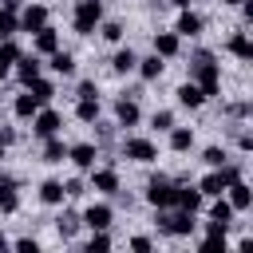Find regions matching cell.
<instances>
[{
	"label": "cell",
	"mask_w": 253,
	"mask_h": 253,
	"mask_svg": "<svg viewBox=\"0 0 253 253\" xmlns=\"http://www.w3.org/2000/svg\"><path fill=\"white\" fill-rule=\"evenodd\" d=\"M67 194H63V182H55V178H43L40 182V202L43 206H59Z\"/></svg>",
	"instance_id": "603a6c76"
},
{
	"label": "cell",
	"mask_w": 253,
	"mask_h": 253,
	"mask_svg": "<svg viewBox=\"0 0 253 253\" xmlns=\"http://www.w3.org/2000/svg\"><path fill=\"white\" fill-rule=\"evenodd\" d=\"M138 119H142V111H138L134 99H119V103H115V123H119V126H134Z\"/></svg>",
	"instance_id": "9a60e30c"
},
{
	"label": "cell",
	"mask_w": 253,
	"mask_h": 253,
	"mask_svg": "<svg viewBox=\"0 0 253 253\" xmlns=\"http://www.w3.org/2000/svg\"><path fill=\"white\" fill-rule=\"evenodd\" d=\"M111 217H115V210H111V206H103V202H99V206H87V210H83V217H79V221H83V225H87V229H111Z\"/></svg>",
	"instance_id": "9c48e42d"
},
{
	"label": "cell",
	"mask_w": 253,
	"mask_h": 253,
	"mask_svg": "<svg viewBox=\"0 0 253 253\" xmlns=\"http://www.w3.org/2000/svg\"><path fill=\"white\" fill-rule=\"evenodd\" d=\"M241 178V162H221V166H213L202 182H198V190H202V198H217V194H225V186L229 182H237Z\"/></svg>",
	"instance_id": "7a4b0ae2"
},
{
	"label": "cell",
	"mask_w": 253,
	"mask_h": 253,
	"mask_svg": "<svg viewBox=\"0 0 253 253\" xmlns=\"http://www.w3.org/2000/svg\"><path fill=\"white\" fill-rule=\"evenodd\" d=\"M91 190H99V194H119V174H115L111 166L95 170V174H91Z\"/></svg>",
	"instance_id": "2e32d148"
},
{
	"label": "cell",
	"mask_w": 253,
	"mask_h": 253,
	"mask_svg": "<svg viewBox=\"0 0 253 253\" xmlns=\"http://www.w3.org/2000/svg\"><path fill=\"white\" fill-rule=\"evenodd\" d=\"M190 79L202 87V95H217V83H221V63L213 59V51H194L190 55Z\"/></svg>",
	"instance_id": "6da1fadb"
},
{
	"label": "cell",
	"mask_w": 253,
	"mask_h": 253,
	"mask_svg": "<svg viewBox=\"0 0 253 253\" xmlns=\"http://www.w3.org/2000/svg\"><path fill=\"white\" fill-rule=\"evenodd\" d=\"M99 32H103V40H111V43H119V40H123V24H119V20L99 24Z\"/></svg>",
	"instance_id": "d590c367"
},
{
	"label": "cell",
	"mask_w": 253,
	"mask_h": 253,
	"mask_svg": "<svg viewBox=\"0 0 253 253\" xmlns=\"http://www.w3.org/2000/svg\"><path fill=\"white\" fill-rule=\"evenodd\" d=\"M20 210V194H16V178L0 174V213H16Z\"/></svg>",
	"instance_id": "7c38bea8"
},
{
	"label": "cell",
	"mask_w": 253,
	"mask_h": 253,
	"mask_svg": "<svg viewBox=\"0 0 253 253\" xmlns=\"http://www.w3.org/2000/svg\"><path fill=\"white\" fill-rule=\"evenodd\" d=\"M225 158H229V154H225L221 146H206V150H202V162H206V166H221Z\"/></svg>",
	"instance_id": "8d00e7d4"
},
{
	"label": "cell",
	"mask_w": 253,
	"mask_h": 253,
	"mask_svg": "<svg viewBox=\"0 0 253 253\" xmlns=\"http://www.w3.org/2000/svg\"><path fill=\"white\" fill-rule=\"evenodd\" d=\"M16 55H20V47L12 43V36H8V40H0V75H8V71H12Z\"/></svg>",
	"instance_id": "f546056e"
},
{
	"label": "cell",
	"mask_w": 253,
	"mask_h": 253,
	"mask_svg": "<svg viewBox=\"0 0 253 253\" xmlns=\"http://www.w3.org/2000/svg\"><path fill=\"white\" fill-rule=\"evenodd\" d=\"M47 67H51L55 75H75V55H71V51H59V47H55V51H51V63H47Z\"/></svg>",
	"instance_id": "4316f807"
},
{
	"label": "cell",
	"mask_w": 253,
	"mask_h": 253,
	"mask_svg": "<svg viewBox=\"0 0 253 253\" xmlns=\"http://www.w3.org/2000/svg\"><path fill=\"white\" fill-rule=\"evenodd\" d=\"M16 24H20V32H40V28L47 24V8H43V4H28V8L16 16Z\"/></svg>",
	"instance_id": "ba28073f"
},
{
	"label": "cell",
	"mask_w": 253,
	"mask_h": 253,
	"mask_svg": "<svg viewBox=\"0 0 253 253\" xmlns=\"http://www.w3.org/2000/svg\"><path fill=\"white\" fill-rule=\"evenodd\" d=\"M130 249H134V253H150L154 241H150V237H130Z\"/></svg>",
	"instance_id": "60d3db41"
},
{
	"label": "cell",
	"mask_w": 253,
	"mask_h": 253,
	"mask_svg": "<svg viewBox=\"0 0 253 253\" xmlns=\"http://www.w3.org/2000/svg\"><path fill=\"white\" fill-rule=\"evenodd\" d=\"M16 32H20V24H16V12L0 8V40H8V36H16Z\"/></svg>",
	"instance_id": "e575fe53"
},
{
	"label": "cell",
	"mask_w": 253,
	"mask_h": 253,
	"mask_svg": "<svg viewBox=\"0 0 253 253\" xmlns=\"http://www.w3.org/2000/svg\"><path fill=\"white\" fill-rule=\"evenodd\" d=\"M28 91H32L40 103H51V95H55V87H51L47 79H32V83H28Z\"/></svg>",
	"instance_id": "836d02e7"
},
{
	"label": "cell",
	"mask_w": 253,
	"mask_h": 253,
	"mask_svg": "<svg viewBox=\"0 0 253 253\" xmlns=\"http://www.w3.org/2000/svg\"><path fill=\"white\" fill-rule=\"evenodd\" d=\"M8 245H12V241H8V237H4V233H0V249H8Z\"/></svg>",
	"instance_id": "ee69618b"
},
{
	"label": "cell",
	"mask_w": 253,
	"mask_h": 253,
	"mask_svg": "<svg viewBox=\"0 0 253 253\" xmlns=\"http://www.w3.org/2000/svg\"><path fill=\"white\" fill-rule=\"evenodd\" d=\"M162 67H166V63H162V55H154V51H150L146 59H138V63H134V71H138L146 83H154V79L162 75Z\"/></svg>",
	"instance_id": "44dd1931"
},
{
	"label": "cell",
	"mask_w": 253,
	"mask_h": 253,
	"mask_svg": "<svg viewBox=\"0 0 253 253\" xmlns=\"http://www.w3.org/2000/svg\"><path fill=\"white\" fill-rule=\"evenodd\" d=\"M32 36H36V51H40V55H51V51L59 47V36H55V28H51V24H43V28H40V32H32Z\"/></svg>",
	"instance_id": "d6986e66"
},
{
	"label": "cell",
	"mask_w": 253,
	"mask_h": 253,
	"mask_svg": "<svg viewBox=\"0 0 253 253\" xmlns=\"http://www.w3.org/2000/svg\"><path fill=\"white\" fill-rule=\"evenodd\" d=\"M174 95H178V103H182V107H190V111H194V107H202V103H206V95H202V87H198V83H194V79H190V83H182V87H178V91H174Z\"/></svg>",
	"instance_id": "7402d4cb"
},
{
	"label": "cell",
	"mask_w": 253,
	"mask_h": 253,
	"mask_svg": "<svg viewBox=\"0 0 253 253\" xmlns=\"http://www.w3.org/2000/svg\"><path fill=\"white\" fill-rule=\"evenodd\" d=\"M0 83H4V75H0Z\"/></svg>",
	"instance_id": "c3c4849f"
},
{
	"label": "cell",
	"mask_w": 253,
	"mask_h": 253,
	"mask_svg": "<svg viewBox=\"0 0 253 253\" xmlns=\"http://www.w3.org/2000/svg\"><path fill=\"white\" fill-rule=\"evenodd\" d=\"M63 194H67V198H79V194H83V182H79V178L63 182Z\"/></svg>",
	"instance_id": "b9f144b4"
},
{
	"label": "cell",
	"mask_w": 253,
	"mask_h": 253,
	"mask_svg": "<svg viewBox=\"0 0 253 253\" xmlns=\"http://www.w3.org/2000/svg\"><path fill=\"white\" fill-rule=\"evenodd\" d=\"M150 126H154V130H170V126H174V115H170V111H154V115H150Z\"/></svg>",
	"instance_id": "74e56055"
},
{
	"label": "cell",
	"mask_w": 253,
	"mask_h": 253,
	"mask_svg": "<svg viewBox=\"0 0 253 253\" xmlns=\"http://www.w3.org/2000/svg\"><path fill=\"white\" fill-rule=\"evenodd\" d=\"M40 107H43V103H40V99L24 87V95H16V103H12V115H16V119H32Z\"/></svg>",
	"instance_id": "ac0fdd59"
},
{
	"label": "cell",
	"mask_w": 253,
	"mask_h": 253,
	"mask_svg": "<svg viewBox=\"0 0 253 253\" xmlns=\"http://www.w3.org/2000/svg\"><path fill=\"white\" fill-rule=\"evenodd\" d=\"M87 253H107L111 249V237H107V229H91V241L83 245Z\"/></svg>",
	"instance_id": "d6a6232c"
},
{
	"label": "cell",
	"mask_w": 253,
	"mask_h": 253,
	"mask_svg": "<svg viewBox=\"0 0 253 253\" xmlns=\"http://www.w3.org/2000/svg\"><path fill=\"white\" fill-rule=\"evenodd\" d=\"M12 249H20V253H40V241H36V237H20Z\"/></svg>",
	"instance_id": "ab89813d"
},
{
	"label": "cell",
	"mask_w": 253,
	"mask_h": 253,
	"mask_svg": "<svg viewBox=\"0 0 253 253\" xmlns=\"http://www.w3.org/2000/svg\"><path fill=\"white\" fill-rule=\"evenodd\" d=\"M59 126H63V115L51 111V107H40V111L32 115V130H36V138H51V134H59Z\"/></svg>",
	"instance_id": "52a82bcc"
},
{
	"label": "cell",
	"mask_w": 253,
	"mask_h": 253,
	"mask_svg": "<svg viewBox=\"0 0 253 253\" xmlns=\"http://www.w3.org/2000/svg\"><path fill=\"white\" fill-rule=\"evenodd\" d=\"M225 47H229V55H237V59H253V43H249V36H245V32H233Z\"/></svg>",
	"instance_id": "d4e9b609"
},
{
	"label": "cell",
	"mask_w": 253,
	"mask_h": 253,
	"mask_svg": "<svg viewBox=\"0 0 253 253\" xmlns=\"http://www.w3.org/2000/svg\"><path fill=\"white\" fill-rule=\"evenodd\" d=\"M210 221H221V225H233V206L217 194V202L210 206Z\"/></svg>",
	"instance_id": "f1b7e54d"
},
{
	"label": "cell",
	"mask_w": 253,
	"mask_h": 253,
	"mask_svg": "<svg viewBox=\"0 0 253 253\" xmlns=\"http://www.w3.org/2000/svg\"><path fill=\"white\" fill-rule=\"evenodd\" d=\"M174 206L198 213V210H202V190H198V186H178V190H174Z\"/></svg>",
	"instance_id": "5bb4252c"
},
{
	"label": "cell",
	"mask_w": 253,
	"mask_h": 253,
	"mask_svg": "<svg viewBox=\"0 0 253 253\" xmlns=\"http://www.w3.org/2000/svg\"><path fill=\"white\" fill-rule=\"evenodd\" d=\"M174 190H178V186H174L170 178L154 174V178L146 182V202H150L154 210H170V206H174Z\"/></svg>",
	"instance_id": "5b68a950"
},
{
	"label": "cell",
	"mask_w": 253,
	"mask_h": 253,
	"mask_svg": "<svg viewBox=\"0 0 253 253\" xmlns=\"http://www.w3.org/2000/svg\"><path fill=\"white\" fill-rule=\"evenodd\" d=\"M67 158H71L79 170H91L95 158H99V150H95V142H75V146H67Z\"/></svg>",
	"instance_id": "4fadbf2b"
},
{
	"label": "cell",
	"mask_w": 253,
	"mask_h": 253,
	"mask_svg": "<svg viewBox=\"0 0 253 253\" xmlns=\"http://www.w3.org/2000/svg\"><path fill=\"white\" fill-rule=\"evenodd\" d=\"M154 221H158V229H162L166 237H190V233H194V225H198V221H194V213H190V210H178V206L158 210V217H154Z\"/></svg>",
	"instance_id": "3957f363"
},
{
	"label": "cell",
	"mask_w": 253,
	"mask_h": 253,
	"mask_svg": "<svg viewBox=\"0 0 253 253\" xmlns=\"http://www.w3.org/2000/svg\"><path fill=\"white\" fill-rule=\"evenodd\" d=\"M134 63H138V55H134L130 47H123V51H115L111 71H115V75H130V71H134Z\"/></svg>",
	"instance_id": "484cf974"
},
{
	"label": "cell",
	"mask_w": 253,
	"mask_h": 253,
	"mask_svg": "<svg viewBox=\"0 0 253 253\" xmlns=\"http://www.w3.org/2000/svg\"><path fill=\"white\" fill-rule=\"evenodd\" d=\"M79 225H83V221H79V213H71V210H67V213H59V217H55V233H59V237H63V241H71V237H75V233H79Z\"/></svg>",
	"instance_id": "cb8c5ba5"
},
{
	"label": "cell",
	"mask_w": 253,
	"mask_h": 253,
	"mask_svg": "<svg viewBox=\"0 0 253 253\" xmlns=\"http://www.w3.org/2000/svg\"><path fill=\"white\" fill-rule=\"evenodd\" d=\"M174 32L178 36H202V16L198 12H190V8H182V16H178V24H174Z\"/></svg>",
	"instance_id": "e0dca14e"
},
{
	"label": "cell",
	"mask_w": 253,
	"mask_h": 253,
	"mask_svg": "<svg viewBox=\"0 0 253 253\" xmlns=\"http://www.w3.org/2000/svg\"><path fill=\"white\" fill-rule=\"evenodd\" d=\"M217 4H241V0H217Z\"/></svg>",
	"instance_id": "bcb514c9"
},
{
	"label": "cell",
	"mask_w": 253,
	"mask_h": 253,
	"mask_svg": "<svg viewBox=\"0 0 253 253\" xmlns=\"http://www.w3.org/2000/svg\"><path fill=\"white\" fill-rule=\"evenodd\" d=\"M119 150H123V158H130V162H142V166L158 158V146H154L150 138H138V134L123 138V146H119Z\"/></svg>",
	"instance_id": "8992f818"
},
{
	"label": "cell",
	"mask_w": 253,
	"mask_h": 253,
	"mask_svg": "<svg viewBox=\"0 0 253 253\" xmlns=\"http://www.w3.org/2000/svg\"><path fill=\"white\" fill-rule=\"evenodd\" d=\"M12 67H16V79H20L24 87H28L32 79H40V67H43V63H40V55H24V51H20Z\"/></svg>",
	"instance_id": "30bf717a"
},
{
	"label": "cell",
	"mask_w": 253,
	"mask_h": 253,
	"mask_svg": "<svg viewBox=\"0 0 253 253\" xmlns=\"http://www.w3.org/2000/svg\"><path fill=\"white\" fill-rule=\"evenodd\" d=\"M190 146H194V130H190V126H170V150L186 154Z\"/></svg>",
	"instance_id": "83f0119b"
},
{
	"label": "cell",
	"mask_w": 253,
	"mask_h": 253,
	"mask_svg": "<svg viewBox=\"0 0 253 253\" xmlns=\"http://www.w3.org/2000/svg\"><path fill=\"white\" fill-rule=\"evenodd\" d=\"M0 142L12 146V142H16V130H12V126H0Z\"/></svg>",
	"instance_id": "7bdbcfd3"
},
{
	"label": "cell",
	"mask_w": 253,
	"mask_h": 253,
	"mask_svg": "<svg viewBox=\"0 0 253 253\" xmlns=\"http://www.w3.org/2000/svg\"><path fill=\"white\" fill-rule=\"evenodd\" d=\"M67 158V146L51 134V138H43V162H63Z\"/></svg>",
	"instance_id": "1f68e13d"
},
{
	"label": "cell",
	"mask_w": 253,
	"mask_h": 253,
	"mask_svg": "<svg viewBox=\"0 0 253 253\" xmlns=\"http://www.w3.org/2000/svg\"><path fill=\"white\" fill-rule=\"evenodd\" d=\"M225 194H229L225 202L233 206V213H241V210H249V206H253V190H249L241 178H237V182H229V186H225Z\"/></svg>",
	"instance_id": "8fae6325"
},
{
	"label": "cell",
	"mask_w": 253,
	"mask_h": 253,
	"mask_svg": "<svg viewBox=\"0 0 253 253\" xmlns=\"http://www.w3.org/2000/svg\"><path fill=\"white\" fill-rule=\"evenodd\" d=\"M75 119L79 123H95L99 119V99H79L75 103Z\"/></svg>",
	"instance_id": "4dcf8cb0"
},
{
	"label": "cell",
	"mask_w": 253,
	"mask_h": 253,
	"mask_svg": "<svg viewBox=\"0 0 253 253\" xmlns=\"http://www.w3.org/2000/svg\"><path fill=\"white\" fill-rule=\"evenodd\" d=\"M4 150H8V146H4V142H0V158H4Z\"/></svg>",
	"instance_id": "7dc6e473"
},
{
	"label": "cell",
	"mask_w": 253,
	"mask_h": 253,
	"mask_svg": "<svg viewBox=\"0 0 253 253\" xmlns=\"http://www.w3.org/2000/svg\"><path fill=\"white\" fill-rule=\"evenodd\" d=\"M75 95H79V99H99V83H95V79H83Z\"/></svg>",
	"instance_id": "f35d334b"
},
{
	"label": "cell",
	"mask_w": 253,
	"mask_h": 253,
	"mask_svg": "<svg viewBox=\"0 0 253 253\" xmlns=\"http://www.w3.org/2000/svg\"><path fill=\"white\" fill-rule=\"evenodd\" d=\"M170 4H178V8H190V0H170Z\"/></svg>",
	"instance_id": "f6af8a7d"
},
{
	"label": "cell",
	"mask_w": 253,
	"mask_h": 253,
	"mask_svg": "<svg viewBox=\"0 0 253 253\" xmlns=\"http://www.w3.org/2000/svg\"><path fill=\"white\" fill-rule=\"evenodd\" d=\"M99 24H103V0H79L75 4V16H71V28L79 36H91Z\"/></svg>",
	"instance_id": "277c9868"
},
{
	"label": "cell",
	"mask_w": 253,
	"mask_h": 253,
	"mask_svg": "<svg viewBox=\"0 0 253 253\" xmlns=\"http://www.w3.org/2000/svg\"><path fill=\"white\" fill-rule=\"evenodd\" d=\"M178 32H158L154 36V55H162V59H170V55H178Z\"/></svg>",
	"instance_id": "ffe728a7"
}]
</instances>
